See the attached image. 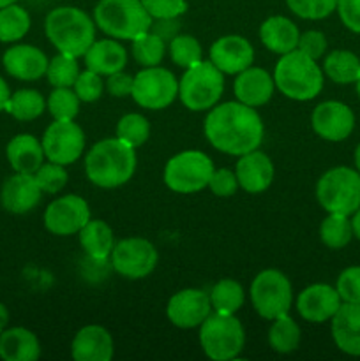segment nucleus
<instances>
[{"mask_svg":"<svg viewBox=\"0 0 360 361\" xmlns=\"http://www.w3.org/2000/svg\"><path fill=\"white\" fill-rule=\"evenodd\" d=\"M6 157L14 173L34 175L44 162L46 155L41 141L32 134L23 133L11 137L6 147Z\"/></svg>","mask_w":360,"mask_h":361,"instance_id":"25","label":"nucleus"},{"mask_svg":"<svg viewBox=\"0 0 360 361\" xmlns=\"http://www.w3.org/2000/svg\"><path fill=\"white\" fill-rule=\"evenodd\" d=\"M115 353L113 337L104 326L88 324L73 338L71 355L76 361H109Z\"/></svg>","mask_w":360,"mask_h":361,"instance_id":"22","label":"nucleus"},{"mask_svg":"<svg viewBox=\"0 0 360 361\" xmlns=\"http://www.w3.org/2000/svg\"><path fill=\"white\" fill-rule=\"evenodd\" d=\"M152 20L180 18L187 11V0H141Z\"/></svg>","mask_w":360,"mask_h":361,"instance_id":"45","label":"nucleus"},{"mask_svg":"<svg viewBox=\"0 0 360 361\" xmlns=\"http://www.w3.org/2000/svg\"><path fill=\"white\" fill-rule=\"evenodd\" d=\"M239 180L232 169H214L208 182V189L214 196L219 197H229L236 192L239 189Z\"/></svg>","mask_w":360,"mask_h":361,"instance_id":"46","label":"nucleus"},{"mask_svg":"<svg viewBox=\"0 0 360 361\" xmlns=\"http://www.w3.org/2000/svg\"><path fill=\"white\" fill-rule=\"evenodd\" d=\"M48 56L32 44H14L2 55V66L11 78L18 81H37L46 76Z\"/></svg>","mask_w":360,"mask_h":361,"instance_id":"19","label":"nucleus"},{"mask_svg":"<svg viewBox=\"0 0 360 361\" xmlns=\"http://www.w3.org/2000/svg\"><path fill=\"white\" fill-rule=\"evenodd\" d=\"M80 97L71 88H53L46 101V109L53 120H74L80 113Z\"/></svg>","mask_w":360,"mask_h":361,"instance_id":"40","label":"nucleus"},{"mask_svg":"<svg viewBox=\"0 0 360 361\" xmlns=\"http://www.w3.org/2000/svg\"><path fill=\"white\" fill-rule=\"evenodd\" d=\"M286 6L302 20H323L337 7V0H286Z\"/></svg>","mask_w":360,"mask_h":361,"instance_id":"42","label":"nucleus"},{"mask_svg":"<svg viewBox=\"0 0 360 361\" xmlns=\"http://www.w3.org/2000/svg\"><path fill=\"white\" fill-rule=\"evenodd\" d=\"M335 289L344 303L360 305V267H349L342 270L335 282Z\"/></svg>","mask_w":360,"mask_h":361,"instance_id":"44","label":"nucleus"},{"mask_svg":"<svg viewBox=\"0 0 360 361\" xmlns=\"http://www.w3.org/2000/svg\"><path fill=\"white\" fill-rule=\"evenodd\" d=\"M150 136V123L140 113H127L116 123V137L136 150L147 143Z\"/></svg>","mask_w":360,"mask_h":361,"instance_id":"38","label":"nucleus"},{"mask_svg":"<svg viewBox=\"0 0 360 361\" xmlns=\"http://www.w3.org/2000/svg\"><path fill=\"white\" fill-rule=\"evenodd\" d=\"M11 97V88L7 81L0 76V113L6 111V104Z\"/></svg>","mask_w":360,"mask_h":361,"instance_id":"51","label":"nucleus"},{"mask_svg":"<svg viewBox=\"0 0 360 361\" xmlns=\"http://www.w3.org/2000/svg\"><path fill=\"white\" fill-rule=\"evenodd\" d=\"M133 81H134V76L124 73V71H119V73L109 74L104 87L109 95L122 99V97H129L131 95V92H133Z\"/></svg>","mask_w":360,"mask_h":361,"instance_id":"49","label":"nucleus"},{"mask_svg":"<svg viewBox=\"0 0 360 361\" xmlns=\"http://www.w3.org/2000/svg\"><path fill=\"white\" fill-rule=\"evenodd\" d=\"M212 314L210 296L201 289H182L169 298L166 316L173 326L180 330H193L201 326Z\"/></svg>","mask_w":360,"mask_h":361,"instance_id":"16","label":"nucleus"},{"mask_svg":"<svg viewBox=\"0 0 360 361\" xmlns=\"http://www.w3.org/2000/svg\"><path fill=\"white\" fill-rule=\"evenodd\" d=\"M210 62L222 74L236 76L254 62V48L242 35H224L210 46Z\"/></svg>","mask_w":360,"mask_h":361,"instance_id":"17","label":"nucleus"},{"mask_svg":"<svg viewBox=\"0 0 360 361\" xmlns=\"http://www.w3.org/2000/svg\"><path fill=\"white\" fill-rule=\"evenodd\" d=\"M46 101L34 88H20L13 92L6 104V113L20 122H32L44 113Z\"/></svg>","mask_w":360,"mask_h":361,"instance_id":"32","label":"nucleus"},{"mask_svg":"<svg viewBox=\"0 0 360 361\" xmlns=\"http://www.w3.org/2000/svg\"><path fill=\"white\" fill-rule=\"evenodd\" d=\"M274 76H270L261 67H247L246 71L236 74V80L233 83L236 101L251 108H260L267 104L274 95Z\"/></svg>","mask_w":360,"mask_h":361,"instance_id":"23","label":"nucleus"},{"mask_svg":"<svg viewBox=\"0 0 360 361\" xmlns=\"http://www.w3.org/2000/svg\"><path fill=\"white\" fill-rule=\"evenodd\" d=\"M169 56H172L173 63H176L182 69H189V67L196 66L201 62L203 56V49L198 42L196 37L189 34H179L172 42H169Z\"/></svg>","mask_w":360,"mask_h":361,"instance_id":"39","label":"nucleus"},{"mask_svg":"<svg viewBox=\"0 0 360 361\" xmlns=\"http://www.w3.org/2000/svg\"><path fill=\"white\" fill-rule=\"evenodd\" d=\"M80 73L81 71L80 66H78L76 56L59 53L48 62L46 78H48V83L53 88H71L76 83Z\"/></svg>","mask_w":360,"mask_h":361,"instance_id":"36","label":"nucleus"},{"mask_svg":"<svg viewBox=\"0 0 360 361\" xmlns=\"http://www.w3.org/2000/svg\"><path fill=\"white\" fill-rule=\"evenodd\" d=\"M246 344V331L235 314L212 312L200 326V345L214 361L239 358Z\"/></svg>","mask_w":360,"mask_h":361,"instance_id":"7","label":"nucleus"},{"mask_svg":"<svg viewBox=\"0 0 360 361\" xmlns=\"http://www.w3.org/2000/svg\"><path fill=\"white\" fill-rule=\"evenodd\" d=\"M352 226H353V236L360 242V208L352 215Z\"/></svg>","mask_w":360,"mask_h":361,"instance_id":"53","label":"nucleus"},{"mask_svg":"<svg viewBox=\"0 0 360 361\" xmlns=\"http://www.w3.org/2000/svg\"><path fill=\"white\" fill-rule=\"evenodd\" d=\"M355 169L360 173V143L355 150Z\"/></svg>","mask_w":360,"mask_h":361,"instance_id":"54","label":"nucleus"},{"mask_svg":"<svg viewBox=\"0 0 360 361\" xmlns=\"http://www.w3.org/2000/svg\"><path fill=\"white\" fill-rule=\"evenodd\" d=\"M321 69L334 83L352 85L360 78V59L349 49H334L325 56Z\"/></svg>","mask_w":360,"mask_h":361,"instance_id":"30","label":"nucleus"},{"mask_svg":"<svg viewBox=\"0 0 360 361\" xmlns=\"http://www.w3.org/2000/svg\"><path fill=\"white\" fill-rule=\"evenodd\" d=\"M342 300L337 289L328 284H313L296 296V310L307 323H325L334 317Z\"/></svg>","mask_w":360,"mask_h":361,"instance_id":"20","label":"nucleus"},{"mask_svg":"<svg viewBox=\"0 0 360 361\" xmlns=\"http://www.w3.org/2000/svg\"><path fill=\"white\" fill-rule=\"evenodd\" d=\"M260 39L268 51L284 55L299 46V27L286 16H270L261 23Z\"/></svg>","mask_w":360,"mask_h":361,"instance_id":"28","label":"nucleus"},{"mask_svg":"<svg viewBox=\"0 0 360 361\" xmlns=\"http://www.w3.org/2000/svg\"><path fill=\"white\" fill-rule=\"evenodd\" d=\"M311 126L321 140L339 143L352 136L355 129V113L344 102L325 101L314 108Z\"/></svg>","mask_w":360,"mask_h":361,"instance_id":"15","label":"nucleus"},{"mask_svg":"<svg viewBox=\"0 0 360 361\" xmlns=\"http://www.w3.org/2000/svg\"><path fill=\"white\" fill-rule=\"evenodd\" d=\"M325 74L318 60L311 59L300 49L284 53L274 69L275 88L292 101H311L323 90Z\"/></svg>","mask_w":360,"mask_h":361,"instance_id":"4","label":"nucleus"},{"mask_svg":"<svg viewBox=\"0 0 360 361\" xmlns=\"http://www.w3.org/2000/svg\"><path fill=\"white\" fill-rule=\"evenodd\" d=\"M334 344L348 356H360V305L341 303L330 319Z\"/></svg>","mask_w":360,"mask_h":361,"instance_id":"24","label":"nucleus"},{"mask_svg":"<svg viewBox=\"0 0 360 361\" xmlns=\"http://www.w3.org/2000/svg\"><path fill=\"white\" fill-rule=\"evenodd\" d=\"M150 32H154L166 44H169L180 34L179 18H159V20H152Z\"/></svg>","mask_w":360,"mask_h":361,"instance_id":"50","label":"nucleus"},{"mask_svg":"<svg viewBox=\"0 0 360 361\" xmlns=\"http://www.w3.org/2000/svg\"><path fill=\"white\" fill-rule=\"evenodd\" d=\"M214 162L200 150H186L173 155L164 168L166 187L179 194H194L208 187Z\"/></svg>","mask_w":360,"mask_h":361,"instance_id":"9","label":"nucleus"},{"mask_svg":"<svg viewBox=\"0 0 360 361\" xmlns=\"http://www.w3.org/2000/svg\"><path fill=\"white\" fill-rule=\"evenodd\" d=\"M327 37H325L323 32L320 30H307L304 34H300L299 46L296 49H300L302 53H306L307 56L314 60H320L321 56L327 51Z\"/></svg>","mask_w":360,"mask_h":361,"instance_id":"47","label":"nucleus"},{"mask_svg":"<svg viewBox=\"0 0 360 361\" xmlns=\"http://www.w3.org/2000/svg\"><path fill=\"white\" fill-rule=\"evenodd\" d=\"M94 21L95 27L116 41H134L150 30L152 16L141 0H99Z\"/></svg>","mask_w":360,"mask_h":361,"instance_id":"5","label":"nucleus"},{"mask_svg":"<svg viewBox=\"0 0 360 361\" xmlns=\"http://www.w3.org/2000/svg\"><path fill=\"white\" fill-rule=\"evenodd\" d=\"M73 88L81 102H95L97 99H101L102 92H104V83L101 80V74L87 69L80 73Z\"/></svg>","mask_w":360,"mask_h":361,"instance_id":"43","label":"nucleus"},{"mask_svg":"<svg viewBox=\"0 0 360 361\" xmlns=\"http://www.w3.org/2000/svg\"><path fill=\"white\" fill-rule=\"evenodd\" d=\"M42 150L48 161L69 166L85 150V133L74 120H55L42 134Z\"/></svg>","mask_w":360,"mask_h":361,"instance_id":"13","label":"nucleus"},{"mask_svg":"<svg viewBox=\"0 0 360 361\" xmlns=\"http://www.w3.org/2000/svg\"><path fill=\"white\" fill-rule=\"evenodd\" d=\"M268 344H270L272 351L279 353V355H289L299 349L300 328L296 321L289 317V314L275 317L268 330Z\"/></svg>","mask_w":360,"mask_h":361,"instance_id":"33","label":"nucleus"},{"mask_svg":"<svg viewBox=\"0 0 360 361\" xmlns=\"http://www.w3.org/2000/svg\"><path fill=\"white\" fill-rule=\"evenodd\" d=\"M42 194H56L67 185L69 175L66 171V166L56 164V162H42L41 168L34 173Z\"/></svg>","mask_w":360,"mask_h":361,"instance_id":"41","label":"nucleus"},{"mask_svg":"<svg viewBox=\"0 0 360 361\" xmlns=\"http://www.w3.org/2000/svg\"><path fill=\"white\" fill-rule=\"evenodd\" d=\"M83 59L87 69L101 76H109V74L124 71L127 63V51L116 39H99L92 42Z\"/></svg>","mask_w":360,"mask_h":361,"instance_id":"26","label":"nucleus"},{"mask_svg":"<svg viewBox=\"0 0 360 361\" xmlns=\"http://www.w3.org/2000/svg\"><path fill=\"white\" fill-rule=\"evenodd\" d=\"M203 130L215 150L233 157L260 148L265 136L263 122L256 108L240 101L222 102L208 109Z\"/></svg>","mask_w":360,"mask_h":361,"instance_id":"1","label":"nucleus"},{"mask_svg":"<svg viewBox=\"0 0 360 361\" xmlns=\"http://www.w3.org/2000/svg\"><path fill=\"white\" fill-rule=\"evenodd\" d=\"M44 32L56 51L78 59L95 41V21L80 7L59 6L46 16Z\"/></svg>","mask_w":360,"mask_h":361,"instance_id":"3","label":"nucleus"},{"mask_svg":"<svg viewBox=\"0 0 360 361\" xmlns=\"http://www.w3.org/2000/svg\"><path fill=\"white\" fill-rule=\"evenodd\" d=\"M320 238L328 249H344L353 238L352 217L341 214H328L320 226Z\"/></svg>","mask_w":360,"mask_h":361,"instance_id":"35","label":"nucleus"},{"mask_svg":"<svg viewBox=\"0 0 360 361\" xmlns=\"http://www.w3.org/2000/svg\"><path fill=\"white\" fill-rule=\"evenodd\" d=\"M224 74L210 62L201 60L186 69L179 81V97L189 111H208L221 99Z\"/></svg>","mask_w":360,"mask_h":361,"instance_id":"8","label":"nucleus"},{"mask_svg":"<svg viewBox=\"0 0 360 361\" xmlns=\"http://www.w3.org/2000/svg\"><path fill=\"white\" fill-rule=\"evenodd\" d=\"M136 171V152L119 137L101 140L85 157L87 178L101 189H116L133 178Z\"/></svg>","mask_w":360,"mask_h":361,"instance_id":"2","label":"nucleus"},{"mask_svg":"<svg viewBox=\"0 0 360 361\" xmlns=\"http://www.w3.org/2000/svg\"><path fill=\"white\" fill-rule=\"evenodd\" d=\"M14 2H16V0H0V9L6 6H9V4H14Z\"/></svg>","mask_w":360,"mask_h":361,"instance_id":"55","label":"nucleus"},{"mask_svg":"<svg viewBox=\"0 0 360 361\" xmlns=\"http://www.w3.org/2000/svg\"><path fill=\"white\" fill-rule=\"evenodd\" d=\"M356 94H359V99H360V78H359V80H356Z\"/></svg>","mask_w":360,"mask_h":361,"instance_id":"56","label":"nucleus"},{"mask_svg":"<svg viewBox=\"0 0 360 361\" xmlns=\"http://www.w3.org/2000/svg\"><path fill=\"white\" fill-rule=\"evenodd\" d=\"M32 27L30 14L20 4H9L0 9V42L14 44L28 34Z\"/></svg>","mask_w":360,"mask_h":361,"instance_id":"31","label":"nucleus"},{"mask_svg":"<svg viewBox=\"0 0 360 361\" xmlns=\"http://www.w3.org/2000/svg\"><path fill=\"white\" fill-rule=\"evenodd\" d=\"M42 197V190L39 187L34 175L28 173H14L0 189V204L6 212L14 215H25L34 210Z\"/></svg>","mask_w":360,"mask_h":361,"instance_id":"18","label":"nucleus"},{"mask_svg":"<svg viewBox=\"0 0 360 361\" xmlns=\"http://www.w3.org/2000/svg\"><path fill=\"white\" fill-rule=\"evenodd\" d=\"M131 97L140 108L159 111L179 97V80L164 67H143L134 76Z\"/></svg>","mask_w":360,"mask_h":361,"instance_id":"11","label":"nucleus"},{"mask_svg":"<svg viewBox=\"0 0 360 361\" xmlns=\"http://www.w3.org/2000/svg\"><path fill=\"white\" fill-rule=\"evenodd\" d=\"M113 270L124 279L140 281L155 270L159 261L154 243L145 238H126L115 243L112 254Z\"/></svg>","mask_w":360,"mask_h":361,"instance_id":"12","label":"nucleus"},{"mask_svg":"<svg viewBox=\"0 0 360 361\" xmlns=\"http://www.w3.org/2000/svg\"><path fill=\"white\" fill-rule=\"evenodd\" d=\"M212 309L222 314H236L244 305L246 293L244 288L233 279H222L208 293Z\"/></svg>","mask_w":360,"mask_h":361,"instance_id":"34","label":"nucleus"},{"mask_svg":"<svg viewBox=\"0 0 360 361\" xmlns=\"http://www.w3.org/2000/svg\"><path fill=\"white\" fill-rule=\"evenodd\" d=\"M131 42H133L131 53H133L134 60H136L141 67L161 66L166 53V42L162 41L161 37H157L154 32L148 30L147 34L140 35V37L134 39V41Z\"/></svg>","mask_w":360,"mask_h":361,"instance_id":"37","label":"nucleus"},{"mask_svg":"<svg viewBox=\"0 0 360 361\" xmlns=\"http://www.w3.org/2000/svg\"><path fill=\"white\" fill-rule=\"evenodd\" d=\"M235 175L239 185L246 192L261 194L270 187L274 180V164L267 154L256 148V150L240 155Z\"/></svg>","mask_w":360,"mask_h":361,"instance_id":"21","label":"nucleus"},{"mask_svg":"<svg viewBox=\"0 0 360 361\" xmlns=\"http://www.w3.org/2000/svg\"><path fill=\"white\" fill-rule=\"evenodd\" d=\"M41 356V342L37 335L23 326L6 328L0 334V360L35 361Z\"/></svg>","mask_w":360,"mask_h":361,"instance_id":"27","label":"nucleus"},{"mask_svg":"<svg viewBox=\"0 0 360 361\" xmlns=\"http://www.w3.org/2000/svg\"><path fill=\"white\" fill-rule=\"evenodd\" d=\"M251 303L258 316L274 321L288 314L293 303L292 282L282 271L268 268L260 271L251 282Z\"/></svg>","mask_w":360,"mask_h":361,"instance_id":"10","label":"nucleus"},{"mask_svg":"<svg viewBox=\"0 0 360 361\" xmlns=\"http://www.w3.org/2000/svg\"><path fill=\"white\" fill-rule=\"evenodd\" d=\"M316 200L327 214L352 217L360 208V173L348 166L328 169L316 183Z\"/></svg>","mask_w":360,"mask_h":361,"instance_id":"6","label":"nucleus"},{"mask_svg":"<svg viewBox=\"0 0 360 361\" xmlns=\"http://www.w3.org/2000/svg\"><path fill=\"white\" fill-rule=\"evenodd\" d=\"M339 20L353 34H360V0H337Z\"/></svg>","mask_w":360,"mask_h":361,"instance_id":"48","label":"nucleus"},{"mask_svg":"<svg viewBox=\"0 0 360 361\" xmlns=\"http://www.w3.org/2000/svg\"><path fill=\"white\" fill-rule=\"evenodd\" d=\"M9 319H11L9 310H7V307L0 302V334H2L6 328H9Z\"/></svg>","mask_w":360,"mask_h":361,"instance_id":"52","label":"nucleus"},{"mask_svg":"<svg viewBox=\"0 0 360 361\" xmlns=\"http://www.w3.org/2000/svg\"><path fill=\"white\" fill-rule=\"evenodd\" d=\"M44 228L55 236H69L81 231L90 221V208L81 196L67 194L52 201L44 210Z\"/></svg>","mask_w":360,"mask_h":361,"instance_id":"14","label":"nucleus"},{"mask_svg":"<svg viewBox=\"0 0 360 361\" xmlns=\"http://www.w3.org/2000/svg\"><path fill=\"white\" fill-rule=\"evenodd\" d=\"M78 235L85 254L92 261H106L115 247L112 228L101 219H90Z\"/></svg>","mask_w":360,"mask_h":361,"instance_id":"29","label":"nucleus"}]
</instances>
